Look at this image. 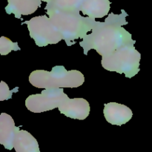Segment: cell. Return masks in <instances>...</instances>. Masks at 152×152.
<instances>
[{
    "instance_id": "cell-6",
    "label": "cell",
    "mask_w": 152,
    "mask_h": 152,
    "mask_svg": "<svg viewBox=\"0 0 152 152\" xmlns=\"http://www.w3.org/2000/svg\"><path fill=\"white\" fill-rule=\"evenodd\" d=\"M64 88H49L41 94H33L25 100L26 108L33 113H42L58 108L59 105L69 98L64 93Z\"/></svg>"
},
{
    "instance_id": "cell-3",
    "label": "cell",
    "mask_w": 152,
    "mask_h": 152,
    "mask_svg": "<svg viewBox=\"0 0 152 152\" xmlns=\"http://www.w3.org/2000/svg\"><path fill=\"white\" fill-rule=\"evenodd\" d=\"M29 82L38 88H77L85 83V77L77 70L67 71L62 65L53 67L51 71L36 70L29 76Z\"/></svg>"
},
{
    "instance_id": "cell-11",
    "label": "cell",
    "mask_w": 152,
    "mask_h": 152,
    "mask_svg": "<svg viewBox=\"0 0 152 152\" xmlns=\"http://www.w3.org/2000/svg\"><path fill=\"white\" fill-rule=\"evenodd\" d=\"M110 4L109 0H83L80 11L92 19L102 18L109 12Z\"/></svg>"
},
{
    "instance_id": "cell-2",
    "label": "cell",
    "mask_w": 152,
    "mask_h": 152,
    "mask_svg": "<svg viewBox=\"0 0 152 152\" xmlns=\"http://www.w3.org/2000/svg\"><path fill=\"white\" fill-rule=\"evenodd\" d=\"M80 12L63 10L47 11L50 20L62 34L68 46L75 44V40L77 39L84 38L97 23L95 19L81 16Z\"/></svg>"
},
{
    "instance_id": "cell-4",
    "label": "cell",
    "mask_w": 152,
    "mask_h": 152,
    "mask_svg": "<svg viewBox=\"0 0 152 152\" xmlns=\"http://www.w3.org/2000/svg\"><path fill=\"white\" fill-rule=\"evenodd\" d=\"M135 43L126 45L112 53L102 56V66L105 70L125 74L127 78H132L140 71L141 55L135 49Z\"/></svg>"
},
{
    "instance_id": "cell-8",
    "label": "cell",
    "mask_w": 152,
    "mask_h": 152,
    "mask_svg": "<svg viewBox=\"0 0 152 152\" xmlns=\"http://www.w3.org/2000/svg\"><path fill=\"white\" fill-rule=\"evenodd\" d=\"M104 105V117L110 124L120 126L127 123L132 118L133 112L126 105L117 102L105 103Z\"/></svg>"
},
{
    "instance_id": "cell-15",
    "label": "cell",
    "mask_w": 152,
    "mask_h": 152,
    "mask_svg": "<svg viewBox=\"0 0 152 152\" xmlns=\"http://www.w3.org/2000/svg\"><path fill=\"white\" fill-rule=\"evenodd\" d=\"M19 91V88H15L13 91L9 90L8 86L4 81H1L0 83V101L7 100L12 97L13 92H16Z\"/></svg>"
},
{
    "instance_id": "cell-16",
    "label": "cell",
    "mask_w": 152,
    "mask_h": 152,
    "mask_svg": "<svg viewBox=\"0 0 152 152\" xmlns=\"http://www.w3.org/2000/svg\"><path fill=\"white\" fill-rule=\"evenodd\" d=\"M42 1H45V2H49V1H51V0H41Z\"/></svg>"
},
{
    "instance_id": "cell-14",
    "label": "cell",
    "mask_w": 152,
    "mask_h": 152,
    "mask_svg": "<svg viewBox=\"0 0 152 152\" xmlns=\"http://www.w3.org/2000/svg\"><path fill=\"white\" fill-rule=\"evenodd\" d=\"M20 48L18 45L17 42H13L9 38L5 37H1L0 38V54H8L12 50H20Z\"/></svg>"
},
{
    "instance_id": "cell-13",
    "label": "cell",
    "mask_w": 152,
    "mask_h": 152,
    "mask_svg": "<svg viewBox=\"0 0 152 152\" xmlns=\"http://www.w3.org/2000/svg\"><path fill=\"white\" fill-rule=\"evenodd\" d=\"M83 2V0H51L47 3L45 7L47 11L54 10H79Z\"/></svg>"
},
{
    "instance_id": "cell-10",
    "label": "cell",
    "mask_w": 152,
    "mask_h": 152,
    "mask_svg": "<svg viewBox=\"0 0 152 152\" xmlns=\"http://www.w3.org/2000/svg\"><path fill=\"white\" fill-rule=\"evenodd\" d=\"M5 11L7 14L13 13L15 17L22 19V15H30L41 7V0H7Z\"/></svg>"
},
{
    "instance_id": "cell-9",
    "label": "cell",
    "mask_w": 152,
    "mask_h": 152,
    "mask_svg": "<svg viewBox=\"0 0 152 152\" xmlns=\"http://www.w3.org/2000/svg\"><path fill=\"white\" fill-rule=\"evenodd\" d=\"M19 127H16L11 116L5 113L0 115V143L6 149L12 150L14 148V140Z\"/></svg>"
},
{
    "instance_id": "cell-1",
    "label": "cell",
    "mask_w": 152,
    "mask_h": 152,
    "mask_svg": "<svg viewBox=\"0 0 152 152\" xmlns=\"http://www.w3.org/2000/svg\"><path fill=\"white\" fill-rule=\"evenodd\" d=\"M127 13L121 10L120 14L111 13L105 22H97L91 34H87L80 42L85 55L91 49L96 50L102 56L112 53L126 45L135 43L132 34L123 28L128 24Z\"/></svg>"
},
{
    "instance_id": "cell-12",
    "label": "cell",
    "mask_w": 152,
    "mask_h": 152,
    "mask_svg": "<svg viewBox=\"0 0 152 152\" xmlns=\"http://www.w3.org/2000/svg\"><path fill=\"white\" fill-rule=\"evenodd\" d=\"M14 149L16 152H40L36 138L25 130H19L16 133Z\"/></svg>"
},
{
    "instance_id": "cell-5",
    "label": "cell",
    "mask_w": 152,
    "mask_h": 152,
    "mask_svg": "<svg viewBox=\"0 0 152 152\" xmlns=\"http://www.w3.org/2000/svg\"><path fill=\"white\" fill-rule=\"evenodd\" d=\"M24 24L28 25L30 37L39 47L56 44L63 39L62 34L46 15L36 16L22 22V25Z\"/></svg>"
},
{
    "instance_id": "cell-7",
    "label": "cell",
    "mask_w": 152,
    "mask_h": 152,
    "mask_svg": "<svg viewBox=\"0 0 152 152\" xmlns=\"http://www.w3.org/2000/svg\"><path fill=\"white\" fill-rule=\"evenodd\" d=\"M58 109L66 117L79 120H86L91 111L88 102L83 98H68L58 106Z\"/></svg>"
}]
</instances>
